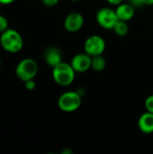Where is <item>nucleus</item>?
<instances>
[{
	"mask_svg": "<svg viewBox=\"0 0 153 154\" xmlns=\"http://www.w3.org/2000/svg\"><path fill=\"white\" fill-rule=\"evenodd\" d=\"M96 22L104 29L113 30L116 23L118 22V17L116 15L115 10L109 7H102L96 13Z\"/></svg>",
	"mask_w": 153,
	"mask_h": 154,
	"instance_id": "6",
	"label": "nucleus"
},
{
	"mask_svg": "<svg viewBox=\"0 0 153 154\" xmlns=\"http://www.w3.org/2000/svg\"><path fill=\"white\" fill-rule=\"evenodd\" d=\"M71 1H78V0H71Z\"/></svg>",
	"mask_w": 153,
	"mask_h": 154,
	"instance_id": "24",
	"label": "nucleus"
},
{
	"mask_svg": "<svg viewBox=\"0 0 153 154\" xmlns=\"http://www.w3.org/2000/svg\"><path fill=\"white\" fill-rule=\"evenodd\" d=\"M14 1L15 0H0V4L1 5H11Z\"/></svg>",
	"mask_w": 153,
	"mask_h": 154,
	"instance_id": "20",
	"label": "nucleus"
},
{
	"mask_svg": "<svg viewBox=\"0 0 153 154\" xmlns=\"http://www.w3.org/2000/svg\"><path fill=\"white\" fill-rule=\"evenodd\" d=\"M106 67V60L102 55H96L92 57L91 69L95 71H102Z\"/></svg>",
	"mask_w": 153,
	"mask_h": 154,
	"instance_id": "12",
	"label": "nucleus"
},
{
	"mask_svg": "<svg viewBox=\"0 0 153 154\" xmlns=\"http://www.w3.org/2000/svg\"><path fill=\"white\" fill-rule=\"evenodd\" d=\"M130 2V4L131 5H133L134 7L135 6H142V5H143L144 4H143V0H129Z\"/></svg>",
	"mask_w": 153,
	"mask_h": 154,
	"instance_id": "18",
	"label": "nucleus"
},
{
	"mask_svg": "<svg viewBox=\"0 0 153 154\" xmlns=\"http://www.w3.org/2000/svg\"><path fill=\"white\" fill-rule=\"evenodd\" d=\"M113 30L115 32V34H117L118 36H125L129 32V26L127 22L118 20Z\"/></svg>",
	"mask_w": 153,
	"mask_h": 154,
	"instance_id": "13",
	"label": "nucleus"
},
{
	"mask_svg": "<svg viewBox=\"0 0 153 154\" xmlns=\"http://www.w3.org/2000/svg\"><path fill=\"white\" fill-rule=\"evenodd\" d=\"M143 4L146 5H153V0H143Z\"/></svg>",
	"mask_w": 153,
	"mask_h": 154,
	"instance_id": "21",
	"label": "nucleus"
},
{
	"mask_svg": "<svg viewBox=\"0 0 153 154\" xmlns=\"http://www.w3.org/2000/svg\"><path fill=\"white\" fill-rule=\"evenodd\" d=\"M84 17L78 12L69 13L64 20V27L69 32H78L84 25Z\"/></svg>",
	"mask_w": 153,
	"mask_h": 154,
	"instance_id": "8",
	"label": "nucleus"
},
{
	"mask_svg": "<svg viewBox=\"0 0 153 154\" xmlns=\"http://www.w3.org/2000/svg\"><path fill=\"white\" fill-rule=\"evenodd\" d=\"M138 127L143 134H150L153 133V114L146 111L138 120Z\"/></svg>",
	"mask_w": 153,
	"mask_h": 154,
	"instance_id": "11",
	"label": "nucleus"
},
{
	"mask_svg": "<svg viewBox=\"0 0 153 154\" xmlns=\"http://www.w3.org/2000/svg\"><path fill=\"white\" fill-rule=\"evenodd\" d=\"M144 106H145L146 111L151 112L153 114V95L147 97V98L145 99V102H144Z\"/></svg>",
	"mask_w": 153,
	"mask_h": 154,
	"instance_id": "14",
	"label": "nucleus"
},
{
	"mask_svg": "<svg viewBox=\"0 0 153 154\" xmlns=\"http://www.w3.org/2000/svg\"><path fill=\"white\" fill-rule=\"evenodd\" d=\"M44 60L50 68L55 67L62 61V55L60 51L56 47H49L44 51Z\"/></svg>",
	"mask_w": 153,
	"mask_h": 154,
	"instance_id": "10",
	"label": "nucleus"
},
{
	"mask_svg": "<svg viewBox=\"0 0 153 154\" xmlns=\"http://www.w3.org/2000/svg\"><path fill=\"white\" fill-rule=\"evenodd\" d=\"M52 79L56 84L61 87H68L73 83L76 77V71L70 65V63H67L61 61L58 65L52 68Z\"/></svg>",
	"mask_w": 153,
	"mask_h": 154,
	"instance_id": "2",
	"label": "nucleus"
},
{
	"mask_svg": "<svg viewBox=\"0 0 153 154\" xmlns=\"http://www.w3.org/2000/svg\"><path fill=\"white\" fill-rule=\"evenodd\" d=\"M24 88L28 90V91H32L33 89H35L36 88V83L34 81V79H30L24 82Z\"/></svg>",
	"mask_w": 153,
	"mask_h": 154,
	"instance_id": "16",
	"label": "nucleus"
},
{
	"mask_svg": "<svg viewBox=\"0 0 153 154\" xmlns=\"http://www.w3.org/2000/svg\"><path fill=\"white\" fill-rule=\"evenodd\" d=\"M106 46L105 39L100 35L94 34L86 39L84 42V51L91 57L102 55L106 50Z\"/></svg>",
	"mask_w": 153,
	"mask_h": 154,
	"instance_id": "5",
	"label": "nucleus"
},
{
	"mask_svg": "<svg viewBox=\"0 0 153 154\" xmlns=\"http://www.w3.org/2000/svg\"><path fill=\"white\" fill-rule=\"evenodd\" d=\"M82 104V95L78 91H67L61 94L58 99L59 108L65 113L77 111Z\"/></svg>",
	"mask_w": 153,
	"mask_h": 154,
	"instance_id": "4",
	"label": "nucleus"
},
{
	"mask_svg": "<svg viewBox=\"0 0 153 154\" xmlns=\"http://www.w3.org/2000/svg\"><path fill=\"white\" fill-rule=\"evenodd\" d=\"M60 0H41L42 4L47 6V7H52V6H55L58 3H59Z\"/></svg>",
	"mask_w": 153,
	"mask_h": 154,
	"instance_id": "17",
	"label": "nucleus"
},
{
	"mask_svg": "<svg viewBox=\"0 0 153 154\" xmlns=\"http://www.w3.org/2000/svg\"><path fill=\"white\" fill-rule=\"evenodd\" d=\"M8 29V20L3 14H0V33Z\"/></svg>",
	"mask_w": 153,
	"mask_h": 154,
	"instance_id": "15",
	"label": "nucleus"
},
{
	"mask_svg": "<svg viewBox=\"0 0 153 154\" xmlns=\"http://www.w3.org/2000/svg\"><path fill=\"white\" fill-rule=\"evenodd\" d=\"M0 45L9 53H17L23 47V39L18 31L8 28L1 32Z\"/></svg>",
	"mask_w": 153,
	"mask_h": 154,
	"instance_id": "1",
	"label": "nucleus"
},
{
	"mask_svg": "<svg viewBox=\"0 0 153 154\" xmlns=\"http://www.w3.org/2000/svg\"><path fill=\"white\" fill-rule=\"evenodd\" d=\"M61 153L62 154H71L72 153V151H70V150L67 149V150H63V151L61 152Z\"/></svg>",
	"mask_w": 153,
	"mask_h": 154,
	"instance_id": "22",
	"label": "nucleus"
},
{
	"mask_svg": "<svg viewBox=\"0 0 153 154\" xmlns=\"http://www.w3.org/2000/svg\"><path fill=\"white\" fill-rule=\"evenodd\" d=\"M115 13L119 20L128 22L134 16L135 10L134 6L130 3H121L120 5H116Z\"/></svg>",
	"mask_w": 153,
	"mask_h": 154,
	"instance_id": "9",
	"label": "nucleus"
},
{
	"mask_svg": "<svg viewBox=\"0 0 153 154\" xmlns=\"http://www.w3.org/2000/svg\"><path fill=\"white\" fill-rule=\"evenodd\" d=\"M1 65H2V60H1V57H0V68H1Z\"/></svg>",
	"mask_w": 153,
	"mask_h": 154,
	"instance_id": "23",
	"label": "nucleus"
},
{
	"mask_svg": "<svg viewBox=\"0 0 153 154\" xmlns=\"http://www.w3.org/2000/svg\"><path fill=\"white\" fill-rule=\"evenodd\" d=\"M109 4H111V5H120L121 3H123L124 2V0H106Z\"/></svg>",
	"mask_w": 153,
	"mask_h": 154,
	"instance_id": "19",
	"label": "nucleus"
},
{
	"mask_svg": "<svg viewBox=\"0 0 153 154\" xmlns=\"http://www.w3.org/2000/svg\"><path fill=\"white\" fill-rule=\"evenodd\" d=\"M92 57L86 53H78L70 60V65L76 71V73H83L91 69Z\"/></svg>",
	"mask_w": 153,
	"mask_h": 154,
	"instance_id": "7",
	"label": "nucleus"
},
{
	"mask_svg": "<svg viewBox=\"0 0 153 154\" xmlns=\"http://www.w3.org/2000/svg\"><path fill=\"white\" fill-rule=\"evenodd\" d=\"M0 5H1V4H0Z\"/></svg>",
	"mask_w": 153,
	"mask_h": 154,
	"instance_id": "25",
	"label": "nucleus"
},
{
	"mask_svg": "<svg viewBox=\"0 0 153 154\" xmlns=\"http://www.w3.org/2000/svg\"><path fill=\"white\" fill-rule=\"evenodd\" d=\"M38 63L34 59L24 58L21 60L15 67V76L21 81L25 82L30 79H34L38 73Z\"/></svg>",
	"mask_w": 153,
	"mask_h": 154,
	"instance_id": "3",
	"label": "nucleus"
}]
</instances>
